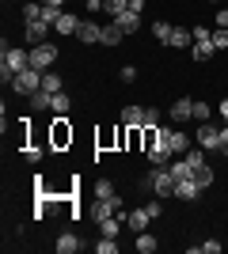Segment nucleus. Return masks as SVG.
<instances>
[{
  "label": "nucleus",
  "mask_w": 228,
  "mask_h": 254,
  "mask_svg": "<svg viewBox=\"0 0 228 254\" xmlns=\"http://www.w3.org/2000/svg\"><path fill=\"white\" fill-rule=\"evenodd\" d=\"M23 68H31V50H15V46L4 42V61H0V80L11 84Z\"/></svg>",
  "instance_id": "nucleus-1"
},
{
  "label": "nucleus",
  "mask_w": 228,
  "mask_h": 254,
  "mask_svg": "<svg viewBox=\"0 0 228 254\" xmlns=\"http://www.w3.org/2000/svg\"><path fill=\"white\" fill-rule=\"evenodd\" d=\"M149 182H152V193L156 197H175V175L167 163H156V167L149 171Z\"/></svg>",
  "instance_id": "nucleus-2"
},
{
  "label": "nucleus",
  "mask_w": 228,
  "mask_h": 254,
  "mask_svg": "<svg viewBox=\"0 0 228 254\" xmlns=\"http://www.w3.org/2000/svg\"><path fill=\"white\" fill-rule=\"evenodd\" d=\"M61 57V50H57L54 42H42V46H31V68H38V72H50L54 68V61Z\"/></svg>",
  "instance_id": "nucleus-3"
},
{
  "label": "nucleus",
  "mask_w": 228,
  "mask_h": 254,
  "mask_svg": "<svg viewBox=\"0 0 228 254\" xmlns=\"http://www.w3.org/2000/svg\"><path fill=\"white\" fill-rule=\"evenodd\" d=\"M11 91H19V95L31 99L34 91H42V72H38V68H23V72L11 80Z\"/></svg>",
  "instance_id": "nucleus-4"
},
{
  "label": "nucleus",
  "mask_w": 228,
  "mask_h": 254,
  "mask_svg": "<svg viewBox=\"0 0 228 254\" xmlns=\"http://www.w3.org/2000/svg\"><path fill=\"white\" fill-rule=\"evenodd\" d=\"M50 23L46 19H23V42L27 46H42V42H50Z\"/></svg>",
  "instance_id": "nucleus-5"
},
{
  "label": "nucleus",
  "mask_w": 228,
  "mask_h": 254,
  "mask_svg": "<svg viewBox=\"0 0 228 254\" xmlns=\"http://www.w3.org/2000/svg\"><path fill=\"white\" fill-rule=\"evenodd\" d=\"M194 137H198V148H206V152H221V126H213V122H202Z\"/></svg>",
  "instance_id": "nucleus-6"
},
{
  "label": "nucleus",
  "mask_w": 228,
  "mask_h": 254,
  "mask_svg": "<svg viewBox=\"0 0 228 254\" xmlns=\"http://www.w3.org/2000/svg\"><path fill=\"white\" fill-rule=\"evenodd\" d=\"M65 144H73V126H69V114H57L54 133H50V148H65Z\"/></svg>",
  "instance_id": "nucleus-7"
},
{
  "label": "nucleus",
  "mask_w": 228,
  "mask_h": 254,
  "mask_svg": "<svg viewBox=\"0 0 228 254\" xmlns=\"http://www.w3.org/2000/svg\"><path fill=\"white\" fill-rule=\"evenodd\" d=\"M149 224H152V216H149V209H145V205L126 212V228H130L133 235H137V232H149Z\"/></svg>",
  "instance_id": "nucleus-8"
},
{
  "label": "nucleus",
  "mask_w": 228,
  "mask_h": 254,
  "mask_svg": "<svg viewBox=\"0 0 228 254\" xmlns=\"http://www.w3.org/2000/svg\"><path fill=\"white\" fill-rule=\"evenodd\" d=\"M110 23H118L122 34H133V31H141V11H130V8H126L122 15H114Z\"/></svg>",
  "instance_id": "nucleus-9"
},
{
  "label": "nucleus",
  "mask_w": 228,
  "mask_h": 254,
  "mask_svg": "<svg viewBox=\"0 0 228 254\" xmlns=\"http://www.w3.org/2000/svg\"><path fill=\"white\" fill-rule=\"evenodd\" d=\"M202 186H198L194 179H183V182H175V197H179V201H198V197H202Z\"/></svg>",
  "instance_id": "nucleus-10"
},
{
  "label": "nucleus",
  "mask_w": 228,
  "mask_h": 254,
  "mask_svg": "<svg viewBox=\"0 0 228 254\" xmlns=\"http://www.w3.org/2000/svg\"><path fill=\"white\" fill-rule=\"evenodd\" d=\"M122 126L126 129H145V106L130 103L126 110H122Z\"/></svg>",
  "instance_id": "nucleus-11"
},
{
  "label": "nucleus",
  "mask_w": 228,
  "mask_h": 254,
  "mask_svg": "<svg viewBox=\"0 0 228 254\" xmlns=\"http://www.w3.org/2000/svg\"><path fill=\"white\" fill-rule=\"evenodd\" d=\"M80 23H84V19H80L76 11H61V19L54 23V31H57V34H65V38H69V34H76V31H80Z\"/></svg>",
  "instance_id": "nucleus-12"
},
{
  "label": "nucleus",
  "mask_w": 228,
  "mask_h": 254,
  "mask_svg": "<svg viewBox=\"0 0 228 254\" xmlns=\"http://www.w3.org/2000/svg\"><path fill=\"white\" fill-rule=\"evenodd\" d=\"M114 212H122V201H99V197H95V201H91V220H107V216H114Z\"/></svg>",
  "instance_id": "nucleus-13"
},
{
  "label": "nucleus",
  "mask_w": 228,
  "mask_h": 254,
  "mask_svg": "<svg viewBox=\"0 0 228 254\" xmlns=\"http://www.w3.org/2000/svg\"><path fill=\"white\" fill-rule=\"evenodd\" d=\"M167 144H171L175 156H186V152H190V137H186L183 129H167Z\"/></svg>",
  "instance_id": "nucleus-14"
},
{
  "label": "nucleus",
  "mask_w": 228,
  "mask_h": 254,
  "mask_svg": "<svg viewBox=\"0 0 228 254\" xmlns=\"http://www.w3.org/2000/svg\"><path fill=\"white\" fill-rule=\"evenodd\" d=\"M99 31H103V27H99L95 19H84V23H80V31H76V38H80L84 46H95L99 42Z\"/></svg>",
  "instance_id": "nucleus-15"
},
{
  "label": "nucleus",
  "mask_w": 228,
  "mask_h": 254,
  "mask_svg": "<svg viewBox=\"0 0 228 254\" xmlns=\"http://www.w3.org/2000/svg\"><path fill=\"white\" fill-rule=\"evenodd\" d=\"M171 50H190V46H194V31H186V27H175L171 31Z\"/></svg>",
  "instance_id": "nucleus-16"
},
{
  "label": "nucleus",
  "mask_w": 228,
  "mask_h": 254,
  "mask_svg": "<svg viewBox=\"0 0 228 254\" xmlns=\"http://www.w3.org/2000/svg\"><path fill=\"white\" fill-rule=\"evenodd\" d=\"M122 38H126V34L118 31V23H107V27L99 31V46H110V50H114V46H118Z\"/></svg>",
  "instance_id": "nucleus-17"
},
{
  "label": "nucleus",
  "mask_w": 228,
  "mask_h": 254,
  "mask_svg": "<svg viewBox=\"0 0 228 254\" xmlns=\"http://www.w3.org/2000/svg\"><path fill=\"white\" fill-rule=\"evenodd\" d=\"M186 118H194V103H190V99H175L171 103V122H186Z\"/></svg>",
  "instance_id": "nucleus-18"
},
{
  "label": "nucleus",
  "mask_w": 228,
  "mask_h": 254,
  "mask_svg": "<svg viewBox=\"0 0 228 254\" xmlns=\"http://www.w3.org/2000/svg\"><path fill=\"white\" fill-rule=\"evenodd\" d=\"M27 103H31V110H38V114H42V110H54V95H50L46 87H42V91H34Z\"/></svg>",
  "instance_id": "nucleus-19"
},
{
  "label": "nucleus",
  "mask_w": 228,
  "mask_h": 254,
  "mask_svg": "<svg viewBox=\"0 0 228 254\" xmlns=\"http://www.w3.org/2000/svg\"><path fill=\"white\" fill-rule=\"evenodd\" d=\"M95 197H99V201H122L118 190H114V182H107V179L95 182Z\"/></svg>",
  "instance_id": "nucleus-20"
},
{
  "label": "nucleus",
  "mask_w": 228,
  "mask_h": 254,
  "mask_svg": "<svg viewBox=\"0 0 228 254\" xmlns=\"http://www.w3.org/2000/svg\"><path fill=\"white\" fill-rule=\"evenodd\" d=\"M167 167H171L175 182H183V179H194V167H190V163H186V156H183V159H171V163H167Z\"/></svg>",
  "instance_id": "nucleus-21"
},
{
  "label": "nucleus",
  "mask_w": 228,
  "mask_h": 254,
  "mask_svg": "<svg viewBox=\"0 0 228 254\" xmlns=\"http://www.w3.org/2000/svg\"><path fill=\"white\" fill-rule=\"evenodd\" d=\"M213 179H217V175H213V167H209V163H202V167H194V182H198V186H202V190H209V186H213Z\"/></svg>",
  "instance_id": "nucleus-22"
},
{
  "label": "nucleus",
  "mask_w": 228,
  "mask_h": 254,
  "mask_svg": "<svg viewBox=\"0 0 228 254\" xmlns=\"http://www.w3.org/2000/svg\"><path fill=\"white\" fill-rule=\"evenodd\" d=\"M57 254H76V251H80V247H84V243H80V239H76V235H61V239H57Z\"/></svg>",
  "instance_id": "nucleus-23"
},
{
  "label": "nucleus",
  "mask_w": 228,
  "mask_h": 254,
  "mask_svg": "<svg viewBox=\"0 0 228 254\" xmlns=\"http://www.w3.org/2000/svg\"><path fill=\"white\" fill-rule=\"evenodd\" d=\"M171 31H175V27H171V23H163V19H156V23H152V34H156V42H160V46H167V42H171Z\"/></svg>",
  "instance_id": "nucleus-24"
},
{
  "label": "nucleus",
  "mask_w": 228,
  "mask_h": 254,
  "mask_svg": "<svg viewBox=\"0 0 228 254\" xmlns=\"http://www.w3.org/2000/svg\"><path fill=\"white\" fill-rule=\"evenodd\" d=\"M156 247H160V239H156V235H149V232H137V251H141V254H152Z\"/></svg>",
  "instance_id": "nucleus-25"
},
{
  "label": "nucleus",
  "mask_w": 228,
  "mask_h": 254,
  "mask_svg": "<svg viewBox=\"0 0 228 254\" xmlns=\"http://www.w3.org/2000/svg\"><path fill=\"white\" fill-rule=\"evenodd\" d=\"M42 87H46V91H50V95H57V91L65 87V80H61V76H57V72H42Z\"/></svg>",
  "instance_id": "nucleus-26"
},
{
  "label": "nucleus",
  "mask_w": 228,
  "mask_h": 254,
  "mask_svg": "<svg viewBox=\"0 0 228 254\" xmlns=\"http://www.w3.org/2000/svg\"><path fill=\"white\" fill-rule=\"evenodd\" d=\"M213 53H217V46H213V42H194V61H209Z\"/></svg>",
  "instance_id": "nucleus-27"
},
{
  "label": "nucleus",
  "mask_w": 228,
  "mask_h": 254,
  "mask_svg": "<svg viewBox=\"0 0 228 254\" xmlns=\"http://www.w3.org/2000/svg\"><path fill=\"white\" fill-rule=\"evenodd\" d=\"M126 8H130V0H103V11H107L110 19H114V15H122Z\"/></svg>",
  "instance_id": "nucleus-28"
},
{
  "label": "nucleus",
  "mask_w": 228,
  "mask_h": 254,
  "mask_svg": "<svg viewBox=\"0 0 228 254\" xmlns=\"http://www.w3.org/2000/svg\"><path fill=\"white\" fill-rule=\"evenodd\" d=\"M69 110H73V99H69L65 91H57L54 95V114H69Z\"/></svg>",
  "instance_id": "nucleus-29"
},
{
  "label": "nucleus",
  "mask_w": 228,
  "mask_h": 254,
  "mask_svg": "<svg viewBox=\"0 0 228 254\" xmlns=\"http://www.w3.org/2000/svg\"><path fill=\"white\" fill-rule=\"evenodd\" d=\"M95 254H118V239H110V235H103L95 243Z\"/></svg>",
  "instance_id": "nucleus-30"
},
{
  "label": "nucleus",
  "mask_w": 228,
  "mask_h": 254,
  "mask_svg": "<svg viewBox=\"0 0 228 254\" xmlns=\"http://www.w3.org/2000/svg\"><path fill=\"white\" fill-rule=\"evenodd\" d=\"M190 254H221V243H217V239H206V243L190 247Z\"/></svg>",
  "instance_id": "nucleus-31"
},
{
  "label": "nucleus",
  "mask_w": 228,
  "mask_h": 254,
  "mask_svg": "<svg viewBox=\"0 0 228 254\" xmlns=\"http://www.w3.org/2000/svg\"><path fill=\"white\" fill-rule=\"evenodd\" d=\"M23 19H42V4H38V0L23 4Z\"/></svg>",
  "instance_id": "nucleus-32"
},
{
  "label": "nucleus",
  "mask_w": 228,
  "mask_h": 254,
  "mask_svg": "<svg viewBox=\"0 0 228 254\" xmlns=\"http://www.w3.org/2000/svg\"><path fill=\"white\" fill-rule=\"evenodd\" d=\"M186 163H190V167H202V163H206V148H190L186 152Z\"/></svg>",
  "instance_id": "nucleus-33"
},
{
  "label": "nucleus",
  "mask_w": 228,
  "mask_h": 254,
  "mask_svg": "<svg viewBox=\"0 0 228 254\" xmlns=\"http://www.w3.org/2000/svg\"><path fill=\"white\" fill-rule=\"evenodd\" d=\"M209 114H213V110H209V103L194 99V118H198V122H209Z\"/></svg>",
  "instance_id": "nucleus-34"
},
{
  "label": "nucleus",
  "mask_w": 228,
  "mask_h": 254,
  "mask_svg": "<svg viewBox=\"0 0 228 254\" xmlns=\"http://www.w3.org/2000/svg\"><path fill=\"white\" fill-rule=\"evenodd\" d=\"M213 46H217V50H228V31L225 27H213Z\"/></svg>",
  "instance_id": "nucleus-35"
},
{
  "label": "nucleus",
  "mask_w": 228,
  "mask_h": 254,
  "mask_svg": "<svg viewBox=\"0 0 228 254\" xmlns=\"http://www.w3.org/2000/svg\"><path fill=\"white\" fill-rule=\"evenodd\" d=\"M160 126V110H152V106H145V129Z\"/></svg>",
  "instance_id": "nucleus-36"
},
{
  "label": "nucleus",
  "mask_w": 228,
  "mask_h": 254,
  "mask_svg": "<svg viewBox=\"0 0 228 254\" xmlns=\"http://www.w3.org/2000/svg\"><path fill=\"white\" fill-rule=\"evenodd\" d=\"M194 42H213V27H194Z\"/></svg>",
  "instance_id": "nucleus-37"
},
{
  "label": "nucleus",
  "mask_w": 228,
  "mask_h": 254,
  "mask_svg": "<svg viewBox=\"0 0 228 254\" xmlns=\"http://www.w3.org/2000/svg\"><path fill=\"white\" fill-rule=\"evenodd\" d=\"M122 80H126V84H133V80H137V64H126V68H122Z\"/></svg>",
  "instance_id": "nucleus-38"
},
{
  "label": "nucleus",
  "mask_w": 228,
  "mask_h": 254,
  "mask_svg": "<svg viewBox=\"0 0 228 254\" xmlns=\"http://www.w3.org/2000/svg\"><path fill=\"white\" fill-rule=\"evenodd\" d=\"M23 156H27V163H38V159H42V148H38V144H31Z\"/></svg>",
  "instance_id": "nucleus-39"
},
{
  "label": "nucleus",
  "mask_w": 228,
  "mask_h": 254,
  "mask_svg": "<svg viewBox=\"0 0 228 254\" xmlns=\"http://www.w3.org/2000/svg\"><path fill=\"white\" fill-rule=\"evenodd\" d=\"M213 27H225V31H228V8H217V19H213Z\"/></svg>",
  "instance_id": "nucleus-40"
},
{
  "label": "nucleus",
  "mask_w": 228,
  "mask_h": 254,
  "mask_svg": "<svg viewBox=\"0 0 228 254\" xmlns=\"http://www.w3.org/2000/svg\"><path fill=\"white\" fill-rule=\"evenodd\" d=\"M221 156H228V126H221Z\"/></svg>",
  "instance_id": "nucleus-41"
},
{
  "label": "nucleus",
  "mask_w": 228,
  "mask_h": 254,
  "mask_svg": "<svg viewBox=\"0 0 228 254\" xmlns=\"http://www.w3.org/2000/svg\"><path fill=\"white\" fill-rule=\"evenodd\" d=\"M130 11H145V0H130Z\"/></svg>",
  "instance_id": "nucleus-42"
},
{
  "label": "nucleus",
  "mask_w": 228,
  "mask_h": 254,
  "mask_svg": "<svg viewBox=\"0 0 228 254\" xmlns=\"http://www.w3.org/2000/svg\"><path fill=\"white\" fill-rule=\"evenodd\" d=\"M221 118L228 122V99H221Z\"/></svg>",
  "instance_id": "nucleus-43"
},
{
  "label": "nucleus",
  "mask_w": 228,
  "mask_h": 254,
  "mask_svg": "<svg viewBox=\"0 0 228 254\" xmlns=\"http://www.w3.org/2000/svg\"><path fill=\"white\" fill-rule=\"evenodd\" d=\"M42 4H57V8H65V0H42Z\"/></svg>",
  "instance_id": "nucleus-44"
},
{
  "label": "nucleus",
  "mask_w": 228,
  "mask_h": 254,
  "mask_svg": "<svg viewBox=\"0 0 228 254\" xmlns=\"http://www.w3.org/2000/svg\"><path fill=\"white\" fill-rule=\"evenodd\" d=\"M209 4H217V8H221V0H209Z\"/></svg>",
  "instance_id": "nucleus-45"
}]
</instances>
